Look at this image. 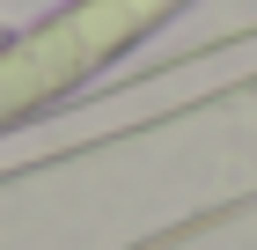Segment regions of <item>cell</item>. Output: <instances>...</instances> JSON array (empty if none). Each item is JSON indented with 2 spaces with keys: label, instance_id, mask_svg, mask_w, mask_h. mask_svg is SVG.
<instances>
[{
  "label": "cell",
  "instance_id": "cell-1",
  "mask_svg": "<svg viewBox=\"0 0 257 250\" xmlns=\"http://www.w3.org/2000/svg\"><path fill=\"white\" fill-rule=\"evenodd\" d=\"M177 8L184 0H74L37 30L0 37V125H22L30 111H52L66 89H81L96 66L125 59Z\"/></svg>",
  "mask_w": 257,
  "mask_h": 250
}]
</instances>
